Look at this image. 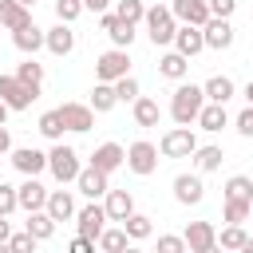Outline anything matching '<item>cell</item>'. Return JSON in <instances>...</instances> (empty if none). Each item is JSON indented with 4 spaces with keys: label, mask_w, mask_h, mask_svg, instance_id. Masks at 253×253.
Returning a JSON list of instances; mask_svg holds the SVG:
<instances>
[{
    "label": "cell",
    "mask_w": 253,
    "mask_h": 253,
    "mask_svg": "<svg viewBox=\"0 0 253 253\" xmlns=\"http://www.w3.org/2000/svg\"><path fill=\"white\" fill-rule=\"evenodd\" d=\"M83 12H87L83 0H55V20H59V24H75Z\"/></svg>",
    "instance_id": "41"
},
{
    "label": "cell",
    "mask_w": 253,
    "mask_h": 253,
    "mask_svg": "<svg viewBox=\"0 0 253 253\" xmlns=\"http://www.w3.org/2000/svg\"><path fill=\"white\" fill-rule=\"evenodd\" d=\"M103 210H107V217H111V221H119V225H123V221L134 213V194H130V190H111V194L103 198Z\"/></svg>",
    "instance_id": "18"
},
{
    "label": "cell",
    "mask_w": 253,
    "mask_h": 253,
    "mask_svg": "<svg viewBox=\"0 0 253 253\" xmlns=\"http://www.w3.org/2000/svg\"><path fill=\"white\" fill-rule=\"evenodd\" d=\"M202 107H206V91H202L198 83H178V91L170 95V119H174L178 126L198 123Z\"/></svg>",
    "instance_id": "1"
},
{
    "label": "cell",
    "mask_w": 253,
    "mask_h": 253,
    "mask_svg": "<svg viewBox=\"0 0 253 253\" xmlns=\"http://www.w3.org/2000/svg\"><path fill=\"white\" fill-rule=\"evenodd\" d=\"M126 170L138 174V178H150V174L158 170V146L146 142V138L130 142V146H126Z\"/></svg>",
    "instance_id": "6"
},
{
    "label": "cell",
    "mask_w": 253,
    "mask_h": 253,
    "mask_svg": "<svg viewBox=\"0 0 253 253\" xmlns=\"http://www.w3.org/2000/svg\"><path fill=\"white\" fill-rule=\"evenodd\" d=\"M241 253H253V237H249V241H245V249H241Z\"/></svg>",
    "instance_id": "55"
},
{
    "label": "cell",
    "mask_w": 253,
    "mask_h": 253,
    "mask_svg": "<svg viewBox=\"0 0 253 253\" xmlns=\"http://www.w3.org/2000/svg\"><path fill=\"white\" fill-rule=\"evenodd\" d=\"M55 111H59L63 126H67V130H75V134H83V130H91V126H95V111H91L87 103H63V107H55Z\"/></svg>",
    "instance_id": "12"
},
{
    "label": "cell",
    "mask_w": 253,
    "mask_h": 253,
    "mask_svg": "<svg viewBox=\"0 0 253 253\" xmlns=\"http://www.w3.org/2000/svg\"><path fill=\"white\" fill-rule=\"evenodd\" d=\"M123 229H126V237H130V241H146V237L154 233V221H150L146 213H138V210H134V213L123 221Z\"/></svg>",
    "instance_id": "35"
},
{
    "label": "cell",
    "mask_w": 253,
    "mask_h": 253,
    "mask_svg": "<svg viewBox=\"0 0 253 253\" xmlns=\"http://www.w3.org/2000/svg\"><path fill=\"white\" fill-rule=\"evenodd\" d=\"M202 36H206V47H210V51L233 47V24H229V20H210V24L202 28Z\"/></svg>",
    "instance_id": "20"
},
{
    "label": "cell",
    "mask_w": 253,
    "mask_h": 253,
    "mask_svg": "<svg viewBox=\"0 0 253 253\" xmlns=\"http://www.w3.org/2000/svg\"><path fill=\"white\" fill-rule=\"evenodd\" d=\"M12 166H16L24 178H40V174L47 170V154L36 150V146H16V150H12Z\"/></svg>",
    "instance_id": "11"
},
{
    "label": "cell",
    "mask_w": 253,
    "mask_h": 253,
    "mask_svg": "<svg viewBox=\"0 0 253 253\" xmlns=\"http://www.w3.org/2000/svg\"><path fill=\"white\" fill-rule=\"evenodd\" d=\"M115 95H119V103H130V107H134V103L142 99V87H138V79H134V75H126V79H119V83H115Z\"/></svg>",
    "instance_id": "39"
},
{
    "label": "cell",
    "mask_w": 253,
    "mask_h": 253,
    "mask_svg": "<svg viewBox=\"0 0 253 253\" xmlns=\"http://www.w3.org/2000/svg\"><path fill=\"white\" fill-rule=\"evenodd\" d=\"M115 16H119L123 24L134 28V24L146 20V4H142V0H119V4H115Z\"/></svg>",
    "instance_id": "36"
},
{
    "label": "cell",
    "mask_w": 253,
    "mask_h": 253,
    "mask_svg": "<svg viewBox=\"0 0 253 253\" xmlns=\"http://www.w3.org/2000/svg\"><path fill=\"white\" fill-rule=\"evenodd\" d=\"M36 245H40V241H36V237H32L28 229L12 233V241H8V249H12V253H36Z\"/></svg>",
    "instance_id": "44"
},
{
    "label": "cell",
    "mask_w": 253,
    "mask_h": 253,
    "mask_svg": "<svg viewBox=\"0 0 253 253\" xmlns=\"http://www.w3.org/2000/svg\"><path fill=\"white\" fill-rule=\"evenodd\" d=\"M146 36H150V43L154 47H170L174 43V36H178V20H174V12H170V4H154V8H146Z\"/></svg>",
    "instance_id": "2"
},
{
    "label": "cell",
    "mask_w": 253,
    "mask_h": 253,
    "mask_svg": "<svg viewBox=\"0 0 253 253\" xmlns=\"http://www.w3.org/2000/svg\"><path fill=\"white\" fill-rule=\"evenodd\" d=\"M47 51L59 55V59L75 51V32H71V24H59V20H55V24L47 28Z\"/></svg>",
    "instance_id": "21"
},
{
    "label": "cell",
    "mask_w": 253,
    "mask_h": 253,
    "mask_svg": "<svg viewBox=\"0 0 253 253\" xmlns=\"http://www.w3.org/2000/svg\"><path fill=\"white\" fill-rule=\"evenodd\" d=\"M174 51H178V55H186V59H194L198 51H206V36H202V28L178 24V36H174Z\"/></svg>",
    "instance_id": "16"
},
{
    "label": "cell",
    "mask_w": 253,
    "mask_h": 253,
    "mask_svg": "<svg viewBox=\"0 0 253 253\" xmlns=\"http://www.w3.org/2000/svg\"><path fill=\"white\" fill-rule=\"evenodd\" d=\"M12 241V225H8V217H0V245H8Z\"/></svg>",
    "instance_id": "50"
},
{
    "label": "cell",
    "mask_w": 253,
    "mask_h": 253,
    "mask_svg": "<svg viewBox=\"0 0 253 253\" xmlns=\"http://www.w3.org/2000/svg\"><path fill=\"white\" fill-rule=\"evenodd\" d=\"M4 123H8V107L0 103V126H4Z\"/></svg>",
    "instance_id": "53"
},
{
    "label": "cell",
    "mask_w": 253,
    "mask_h": 253,
    "mask_svg": "<svg viewBox=\"0 0 253 253\" xmlns=\"http://www.w3.org/2000/svg\"><path fill=\"white\" fill-rule=\"evenodd\" d=\"M233 8H237V0H210V16L213 20H229Z\"/></svg>",
    "instance_id": "45"
},
{
    "label": "cell",
    "mask_w": 253,
    "mask_h": 253,
    "mask_svg": "<svg viewBox=\"0 0 253 253\" xmlns=\"http://www.w3.org/2000/svg\"><path fill=\"white\" fill-rule=\"evenodd\" d=\"M91 166L99 170V174H115L119 166H126V150L119 146V142H103V146H95V154H91Z\"/></svg>",
    "instance_id": "13"
},
{
    "label": "cell",
    "mask_w": 253,
    "mask_h": 253,
    "mask_svg": "<svg viewBox=\"0 0 253 253\" xmlns=\"http://www.w3.org/2000/svg\"><path fill=\"white\" fill-rule=\"evenodd\" d=\"M130 115H134V126H158V119H162V107H158L154 99H146V95H142V99L134 103V111H130Z\"/></svg>",
    "instance_id": "31"
},
{
    "label": "cell",
    "mask_w": 253,
    "mask_h": 253,
    "mask_svg": "<svg viewBox=\"0 0 253 253\" xmlns=\"http://www.w3.org/2000/svg\"><path fill=\"white\" fill-rule=\"evenodd\" d=\"M16 4H24V8H28V12H32V8H36V4H40V0H16Z\"/></svg>",
    "instance_id": "52"
},
{
    "label": "cell",
    "mask_w": 253,
    "mask_h": 253,
    "mask_svg": "<svg viewBox=\"0 0 253 253\" xmlns=\"http://www.w3.org/2000/svg\"><path fill=\"white\" fill-rule=\"evenodd\" d=\"M63 119H59V111H43L40 115V134L43 138H51V142H63Z\"/></svg>",
    "instance_id": "37"
},
{
    "label": "cell",
    "mask_w": 253,
    "mask_h": 253,
    "mask_svg": "<svg viewBox=\"0 0 253 253\" xmlns=\"http://www.w3.org/2000/svg\"><path fill=\"white\" fill-rule=\"evenodd\" d=\"M202 91H206V103H221V107L237 95V87H233L229 75H210V79L202 83Z\"/></svg>",
    "instance_id": "24"
},
{
    "label": "cell",
    "mask_w": 253,
    "mask_h": 253,
    "mask_svg": "<svg viewBox=\"0 0 253 253\" xmlns=\"http://www.w3.org/2000/svg\"><path fill=\"white\" fill-rule=\"evenodd\" d=\"M16 146H12V134H8V126H0V154H12Z\"/></svg>",
    "instance_id": "48"
},
{
    "label": "cell",
    "mask_w": 253,
    "mask_h": 253,
    "mask_svg": "<svg viewBox=\"0 0 253 253\" xmlns=\"http://www.w3.org/2000/svg\"><path fill=\"white\" fill-rule=\"evenodd\" d=\"M170 12L178 24H190V28H206L213 16H210V0H170Z\"/></svg>",
    "instance_id": "9"
},
{
    "label": "cell",
    "mask_w": 253,
    "mask_h": 253,
    "mask_svg": "<svg viewBox=\"0 0 253 253\" xmlns=\"http://www.w3.org/2000/svg\"><path fill=\"white\" fill-rule=\"evenodd\" d=\"M190 162H194V174H210V170H221V162H225V150L210 142V146H198Z\"/></svg>",
    "instance_id": "26"
},
{
    "label": "cell",
    "mask_w": 253,
    "mask_h": 253,
    "mask_svg": "<svg viewBox=\"0 0 253 253\" xmlns=\"http://www.w3.org/2000/svg\"><path fill=\"white\" fill-rule=\"evenodd\" d=\"M99 28H103V32L111 36V43H115V47H123V51H126V47L134 43V28H130V24H123V20L115 16V12H103Z\"/></svg>",
    "instance_id": "19"
},
{
    "label": "cell",
    "mask_w": 253,
    "mask_h": 253,
    "mask_svg": "<svg viewBox=\"0 0 253 253\" xmlns=\"http://www.w3.org/2000/svg\"><path fill=\"white\" fill-rule=\"evenodd\" d=\"M75 190H79L83 198H91V202H99V198H107V194H111V178H107V174H99L95 166H83V174H79V182H75Z\"/></svg>",
    "instance_id": "14"
},
{
    "label": "cell",
    "mask_w": 253,
    "mask_h": 253,
    "mask_svg": "<svg viewBox=\"0 0 253 253\" xmlns=\"http://www.w3.org/2000/svg\"><path fill=\"white\" fill-rule=\"evenodd\" d=\"M47 213H51V221L59 225V221H71L79 210H75V198H71V190H51V198H47Z\"/></svg>",
    "instance_id": "25"
},
{
    "label": "cell",
    "mask_w": 253,
    "mask_h": 253,
    "mask_svg": "<svg viewBox=\"0 0 253 253\" xmlns=\"http://www.w3.org/2000/svg\"><path fill=\"white\" fill-rule=\"evenodd\" d=\"M198 126H202V130H210V134H217L221 126H229V111H225L221 103H206V107H202V115H198Z\"/></svg>",
    "instance_id": "27"
},
{
    "label": "cell",
    "mask_w": 253,
    "mask_h": 253,
    "mask_svg": "<svg viewBox=\"0 0 253 253\" xmlns=\"http://www.w3.org/2000/svg\"><path fill=\"white\" fill-rule=\"evenodd\" d=\"M194 150H198V134L190 126H170L158 138V154L162 158H194Z\"/></svg>",
    "instance_id": "4"
},
{
    "label": "cell",
    "mask_w": 253,
    "mask_h": 253,
    "mask_svg": "<svg viewBox=\"0 0 253 253\" xmlns=\"http://www.w3.org/2000/svg\"><path fill=\"white\" fill-rule=\"evenodd\" d=\"M47 170H51V178H55L59 186H67V182H79L83 166H79V154H75V146H63V142H55V146L47 150Z\"/></svg>",
    "instance_id": "3"
},
{
    "label": "cell",
    "mask_w": 253,
    "mask_h": 253,
    "mask_svg": "<svg viewBox=\"0 0 253 253\" xmlns=\"http://www.w3.org/2000/svg\"><path fill=\"white\" fill-rule=\"evenodd\" d=\"M174 198L182 206H198L206 198V186H202V174H178L174 178Z\"/></svg>",
    "instance_id": "17"
},
{
    "label": "cell",
    "mask_w": 253,
    "mask_h": 253,
    "mask_svg": "<svg viewBox=\"0 0 253 253\" xmlns=\"http://www.w3.org/2000/svg\"><path fill=\"white\" fill-rule=\"evenodd\" d=\"M67 253H95V241H87V237H71Z\"/></svg>",
    "instance_id": "47"
},
{
    "label": "cell",
    "mask_w": 253,
    "mask_h": 253,
    "mask_svg": "<svg viewBox=\"0 0 253 253\" xmlns=\"http://www.w3.org/2000/svg\"><path fill=\"white\" fill-rule=\"evenodd\" d=\"M130 75V55L123 51V47H111V51H103L99 59H95V79L99 83H119V79H126Z\"/></svg>",
    "instance_id": "5"
},
{
    "label": "cell",
    "mask_w": 253,
    "mask_h": 253,
    "mask_svg": "<svg viewBox=\"0 0 253 253\" xmlns=\"http://www.w3.org/2000/svg\"><path fill=\"white\" fill-rule=\"evenodd\" d=\"M123 253H142V249H138V245H126V249H123Z\"/></svg>",
    "instance_id": "54"
},
{
    "label": "cell",
    "mask_w": 253,
    "mask_h": 253,
    "mask_svg": "<svg viewBox=\"0 0 253 253\" xmlns=\"http://www.w3.org/2000/svg\"><path fill=\"white\" fill-rule=\"evenodd\" d=\"M16 79H20L28 91H36V95H40V87H43V63H36V55H28V59L16 67Z\"/></svg>",
    "instance_id": "28"
},
{
    "label": "cell",
    "mask_w": 253,
    "mask_h": 253,
    "mask_svg": "<svg viewBox=\"0 0 253 253\" xmlns=\"http://www.w3.org/2000/svg\"><path fill=\"white\" fill-rule=\"evenodd\" d=\"M158 253H190L182 233H158Z\"/></svg>",
    "instance_id": "42"
},
{
    "label": "cell",
    "mask_w": 253,
    "mask_h": 253,
    "mask_svg": "<svg viewBox=\"0 0 253 253\" xmlns=\"http://www.w3.org/2000/svg\"><path fill=\"white\" fill-rule=\"evenodd\" d=\"M225 202H253V178L249 174H233L225 182Z\"/></svg>",
    "instance_id": "33"
},
{
    "label": "cell",
    "mask_w": 253,
    "mask_h": 253,
    "mask_svg": "<svg viewBox=\"0 0 253 253\" xmlns=\"http://www.w3.org/2000/svg\"><path fill=\"white\" fill-rule=\"evenodd\" d=\"M12 43H16L24 55H36L40 47H47V32H43V28H36V24H28V28L12 32Z\"/></svg>",
    "instance_id": "23"
},
{
    "label": "cell",
    "mask_w": 253,
    "mask_h": 253,
    "mask_svg": "<svg viewBox=\"0 0 253 253\" xmlns=\"http://www.w3.org/2000/svg\"><path fill=\"white\" fill-rule=\"evenodd\" d=\"M95 245H99L103 253H123V249L130 245V237H126V229H123V225H107V229H103V237H99Z\"/></svg>",
    "instance_id": "34"
},
{
    "label": "cell",
    "mask_w": 253,
    "mask_h": 253,
    "mask_svg": "<svg viewBox=\"0 0 253 253\" xmlns=\"http://www.w3.org/2000/svg\"><path fill=\"white\" fill-rule=\"evenodd\" d=\"M24 229H28V233H32L36 241H47V237L55 233V221H51V213H47V210H40V213H28Z\"/></svg>",
    "instance_id": "32"
},
{
    "label": "cell",
    "mask_w": 253,
    "mask_h": 253,
    "mask_svg": "<svg viewBox=\"0 0 253 253\" xmlns=\"http://www.w3.org/2000/svg\"><path fill=\"white\" fill-rule=\"evenodd\" d=\"M28 24H36V20H32V12H28L24 4H16V0H0V28L20 32V28H28Z\"/></svg>",
    "instance_id": "22"
},
{
    "label": "cell",
    "mask_w": 253,
    "mask_h": 253,
    "mask_svg": "<svg viewBox=\"0 0 253 253\" xmlns=\"http://www.w3.org/2000/svg\"><path fill=\"white\" fill-rule=\"evenodd\" d=\"M245 241H249V233H245V225H225L221 233H217V245L221 249H245Z\"/></svg>",
    "instance_id": "38"
},
{
    "label": "cell",
    "mask_w": 253,
    "mask_h": 253,
    "mask_svg": "<svg viewBox=\"0 0 253 253\" xmlns=\"http://www.w3.org/2000/svg\"><path fill=\"white\" fill-rule=\"evenodd\" d=\"M83 8H87V12H99V16H103V12L111 8V0H83Z\"/></svg>",
    "instance_id": "49"
},
{
    "label": "cell",
    "mask_w": 253,
    "mask_h": 253,
    "mask_svg": "<svg viewBox=\"0 0 253 253\" xmlns=\"http://www.w3.org/2000/svg\"><path fill=\"white\" fill-rule=\"evenodd\" d=\"M0 253H12V249H8V245H0Z\"/></svg>",
    "instance_id": "57"
},
{
    "label": "cell",
    "mask_w": 253,
    "mask_h": 253,
    "mask_svg": "<svg viewBox=\"0 0 253 253\" xmlns=\"http://www.w3.org/2000/svg\"><path fill=\"white\" fill-rule=\"evenodd\" d=\"M182 237H186L190 253H202V249H213V245H217V229H213V221H190V225L182 229Z\"/></svg>",
    "instance_id": "15"
},
{
    "label": "cell",
    "mask_w": 253,
    "mask_h": 253,
    "mask_svg": "<svg viewBox=\"0 0 253 253\" xmlns=\"http://www.w3.org/2000/svg\"><path fill=\"white\" fill-rule=\"evenodd\" d=\"M16 194H20V210H24V213L47 210V198H51V190H47L40 178H24V182L16 186Z\"/></svg>",
    "instance_id": "10"
},
{
    "label": "cell",
    "mask_w": 253,
    "mask_h": 253,
    "mask_svg": "<svg viewBox=\"0 0 253 253\" xmlns=\"http://www.w3.org/2000/svg\"><path fill=\"white\" fill-rule=\"evenodd\" d=\"M95 115H107V111H115L119 107V95H115V83H95V91H91V103H87Z\"/></svg>",
    "instance_id": "29"
},
{
    "label": "cell",
    "mask_w": 253,
    "mask_h": 253,
    "mask_svg": "<svg viewBox=\"0 0 253 253\" xmlns=\"http://www.w3.org/2000/svg\"><path fill=\"white\" fill-rule=\"evenodd\" d=\"M186 71H190V59L186 55H178V51H166L162 59H158V75H166V79H186Z\"/></svg>",
    "instance_id": "30"
},
{
    "label": "cell",
    "mask_w": 253,
    "mask_h": 253,
    "mask_svg": "<svg viewBox=\"0 0 253 253\" xmlns=\"http://www.w3.org/2000/svg\"><path fill=\"white\" fill-rule=\"evenodd\" d=\"M241 99H245V107H253V79L241 87Z\"/></svg>",
    "instance_id": "51"
},
{
    "label": "cell",
    "mask_w": 253,
    "mask_h": 253,
    "mask_svg": "<svg viewBox=\"0 0 253 253\" xmlns=\"http://www.w3.org/2000/svg\"><path fill=\"white\" fill-rule=\"evenodd\" d=\"M233 126H237V134H241V138H253V107H245V111L233 119Z\"/></svg>",
    "instance_id": "46"
},
{
    "label": "cell",
    "mask_w": 253,
    "mask_h": 253,
    "mask_svg": "<svg viewBox=\"0 0 253 253\" xmlns=\"http://www.w3.org/2000/svg\"><path fill=\"white\" fill-rule=\"evenodd\" d=\"M12 210H20V194H16V186L0 182V217H8Z\"/></svg>",
    "instance_id": "43"
},
{
    "label": "cell",
    "mask_w": 253,
    "mask_h": 253,
    "mask_svg": "<svg viewBox=\"0 0 253 253\" xmlns=\"http://www.w3.org/2000/svg\"><path fill=\"white\" fill-rule=\"evenodd\" d=\"M221 213H225V221H229V225H245V221L253 217V202H225V210H221Z\"/></svg>",
    "instance_id": "40"
},
{
    "label": "cell",
    "mask_w": 253,
    "mask_h": 253,
    "mask_svg": "<svg viewBox=\"0 0 253 253\" xmlns=\"http://www.w3.org/2000/svg\"><path fill=\"white\" fill-rule=\"evenodd\" d=\"M107 221H111V217H107V210H103L99 202H91V206H83V210L75 213V229H79L75 237L99 241V237H103V229H107Z\"/></svg>",
    "instance_id": "7"
},
{
    "label": "cell",
    "mask_w": 253,
    "mask_h": 253,
    "mask_svg": "<svg viewBox=\"0 0 253 253\" xmlns=\"http://www.w3.org/2000/svg\"><path fill=\"white\" fill-rule=\"evenodd\" d=\"M202 253H221V245H213V249H202Z\"/></svg>",
    "instance_id": "56"
},
{
    "label": "cell",
    "mask_w": 253,
    "mask_h": 253,
    "mask_svg": "<svg viewBox=\"0 0 253 253\" xmlns=\"http://www.w3.org/2000/svg\"><path fill=\"white\" fill-rule=\"evenodd\" d=\"M36 99H40V95H36V91H28L16 75H0V103H4L8 111H28Z\"/></svg>",
    "instance_id": "8"
}]
</instances>
